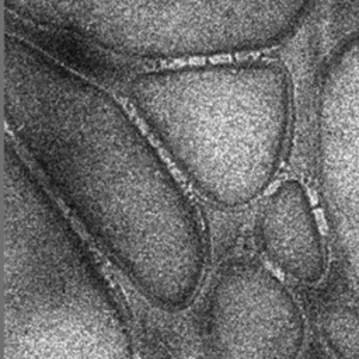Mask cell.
<instances>
[{
	"instance_id": "6da1fadb",
	"label": "cell",
	"mask_w": 359,
	"mask_h": 359,
	"mask_svg": "<svg viewBox=\"0 0 359 359\" xmlns=\"http://www.w3.org/2000/svg\"><path fill=\"white\" fill-rule=\"evenodd\" d=\"M3 116L48 188L137 293L165 313L187 310L206 271L203 229L122 105L36 45L6 34Z\"/></svg>"
},
{
	"instance_id": "7a4b0ae2",
	"label": "cell",
	"mask_w": 359,
	"mask_h": 359,
	"mask_svg": "<svg viewBox=\"0 0 359 359\" xmlns=\"http://www.w3.org/2000/svg\"><path fill=\"white\" fill-rule=\"evenodd\" d=\"M1 313L3 359H135L118 294L7 135Z\"/></svg>"
},
{
	"instance_id": "3957f363",
	"label": "cell",
	"mask_w": 359,
	"mask_h": 359,
	"mask_svg": "<svg viewBox=\"0 0 359 359\" xmlns=\"http://www.w3.org/2000/svg\"><path fill=\"white\" fill-rule=\"evenodd\" d=\"M129 100L194 188L222 208L252 202L275 177L290 121L275 60L185 65L132 79Z\"/></svg>"
},
{
	"instance_id": "277c9868",
	"label": "cell",
	"mask_w": 359,
	"mask_h": 359,
	"mask_svg": "<svg viewBox=\"0 0 359 359\" xmlns=\"http://www.w3.org/2000/svg\"><path fill=\"white\" fill-rule=\"evenodd\" d=\"M316 158L324 217L359 290V31L330 56L318 86Z\"/></svg>"
},
{
	"instance_id": "5b68a950",
	"label": "cell",
	"mask_w": 359,
	"mask_h": 359,
	"mask_svg": "<svg viewBox=\"0 0 359 359\" xmlns=\"http://www.w3.org/2000/svg\"><path fill=\"white\" fill-rule=\"evenodd\" d=\"M206 324L217 359H297L303 311L287 286L252 259L227 264L212 283Z\"/></svg>"
},
{
	"instance_id": "8992f818",
	"label": "cell",
	"mask_w": 359,
	"mask_h": 359,
	"mask_svg": "<svg viewBox=\"0 0 359 359\" xmlns=\"http://www.w3.org/2000/svg\"><path fill=\"white\" fill-rule=\"evenodd\" d=\"M255 231L265 258L286 276L303 285H316L324 278L327 252L300 181L285 180L271 192L259 210Z\"/></svg>"
},
{
	"instance_id": "52a82bcc",
	"label": "cell",
	"mask_w": 359,
	"mask_h": 359,
	"mask_svg": "<svg viewBox=\"0 0 359 359\" xmlns=\"http://www.w3.org/2000/svg\"><path fill=\"white\" fill-rule=\"evenodd\" d=\"M321 335L339 359H359V313L345 304L328 306L320 320Z\"/></svg>"
}]
</instances>
